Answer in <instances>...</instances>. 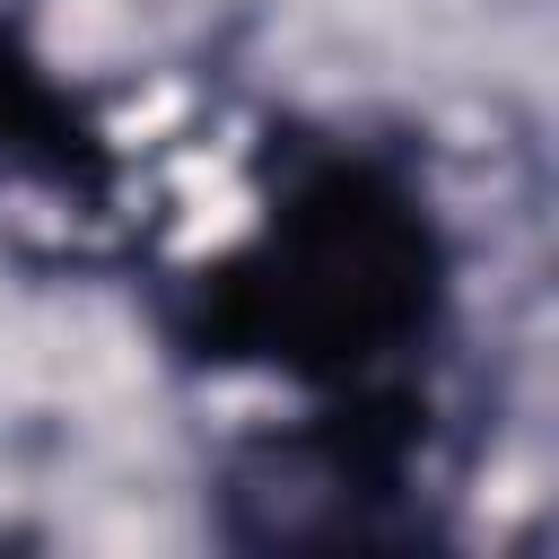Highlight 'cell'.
Here are the masks:
<instances>
[{
    "label": "cell",
    "mask_w": 559,
    "mask_h": 559,
    "mask_svg": "<svg viewBox=\"0 0 559 559\" xmlns=\"http://www.w3.org/2000/svg\"><path fill=\"white\" fill-rule=\"evenodd\" d=\"M437 245L419 210L367 175H332L227 271L210 332L280 367H367L428 314Z\"/></svg>",
    "instance_id": "1"
},
{
    "label": "cell",
    "mask_w": 559,
    "mask_h": 559,
    "mask_svg": "<svg viewBox=\"0 0 559 559\" xmlns=\"http://www.w3.org/2000/svg\"><path fill=\"white\" fill-rule=\"evenodd\" d=\"M376 463L332 445V437H288L253 445L227 480L236 533L245 542H358L376 524Z\"/></svg>",
    "instance_id": "2"
}]
</instances>
